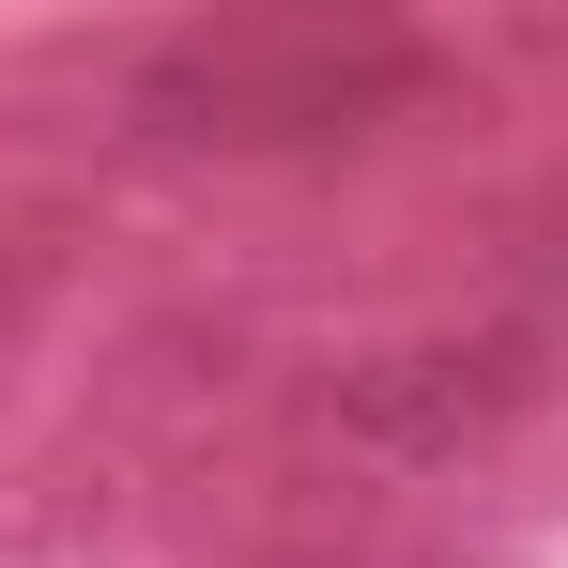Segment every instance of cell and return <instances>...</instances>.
Segmentation results:
<instances>
[{
	"mask_svg": "<svg viewBox=\"0 0 568 568\" xmlns=\"http://www.w3.org/2000/svg\"><path fill=\"white\" fill-rule=\"evenodd\" d=\"M0 323H16V277H0Z\"/></svg>",
	"mask_w": 568,
	"mask_h": 568,
	"instance_id": "3",
	"label": "cell"
},
{
	"mask_svg": "<svg viewBox=\"0 0 568 568\" xmlns=\"http://www.w3.org/2000/svg\"><path fill=\"white\" fill-rule=\"evenodd\" d=\"M568 384V338L507 292L491 323L462 338H415V354H369V369L338 384V446H369V462L430 476V462H476V446H507L538 399Z\"/></svg>",
	"mask_w": 568,
	"mask_h": 568,
	"instance_id": "2",
	"label": "cell"
},
{
	"mask_svg": "<svg viewBox=\"0 0 568 568\" xmlns=\"http://www.w3.org/2000/svg\"><path fill=\"white\" fill-rule=\"evenodd\" d=\"M399 108H430V47L384 16H185L108 78V123L139 154H231V170L246 154H338Z\"/></svg>",
	"mask_w": 568,
	"mask_h": 568,
	"instance_id": "1",
	"label": "cell"
}]
</instances>
